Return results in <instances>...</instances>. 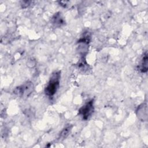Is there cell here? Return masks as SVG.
I'll return each instance as SVG.
<instances>
[{"instance_id":"1","label":"cell","mask_w":148,"mask_h":148,"mask_svg":"<svg viewBox=\"0 0 148 148\" xmlns=\"http://www.w3.org/2000/svg\"><path fill=\"white\" fill-rule=\"evenodd\" d=\"M61 71H57L52 73L50 80L45 88L46 95L49 97L53 96L57 92L60 86Z\"/></svg>"},{"instance_id":"2","label":"cell","mask_w":148,"mask_h":148,"mask_svg":"<svg viewBox=\"0 0 148 148\" xmlns=\"http://www.w3.org/2000/svg\"><path fill=\"white\" fill-rule=\"evenodd\" d=\"M94 110V99H92L86 103L79 109V114L82 117L83 120H86L88 119L93 113Z\"/></svg>"},{"instance_id":"3","label":"cell","mask_w":148,"mask_h":148,"mask_svg":"<svg viewBox=\"0 0 148 148\" xmlns=\"http://www.w3.org/2000/svg\"><path fill=\"white\" fill-rule=\"evenodd\" d=\"M34 89V86L32 82H27L24 84L16 87L13 92L20 97L28 96L31 94Z\"/></svg>"},{"instance_id":"4","label":"cell","mask_w":148,"mask_h":148,"mask_svg":"<svg viewBox=\"0 0 148 148\" xmlns=\"http://www.w3.org/2000/svg\"><path fill=\"white\" fill-rule=\"evenodd\" d=\"M147 105L146 103H142L139 105L136 110V114L140 120L146 121L147 120Z\"/></svg>"},{"instance_id":"5","label":"cell","mask_w":148,"mask_h":148,"mask_svg":"<svg viewBox=\"0 0 148 148\" xmlns=\"http://www.w3.org/2000/svg\"><path fill=\"white\" fill-rule=\"evenodd\" d=\"M139 69L141 72H146L148 69V57L147 51L143 54V57L142 58L140 65L139 66Z\"/></svg>"},{"instance_id":"6","label":"cell","mask_w":148,"mask_h":148,"mask_svg":"<svg viewBox=\"0 0 148 148\" xmlns=\"http://www.w3.org/2000/svg\"><path fill=\"white\" fill-rule=\"evenodd\" d=\"M60 14V13H56L52 18L53 24L56 27H60L64 24V21Z\"/></svg>"},{"instance_id":"7","label":"cell","mask_w":148,"mask_h":148,"mask_svg":"<svg viewBox=\"0 0 148 148\" xmlns=\"http://www.w3.org/2000/svg\"><path fill=\"white\" fill-rule=\"evenodd\" d=\"M72 126V125H67L63 130L61 131V132L60 134V138L62 139H65L70 132L71 128Z\"/></svg>"},{"instance_id":"8","label":"cell","mask_w":148,"mask_h":148,"mask_svg":"<svg viewBox=\"0 0 148 148\" xmlns=\"http://www.w3.org/2000/svg\"><path fill=\"white\" fill-rule=\"evenodd\" d=\"M22 3H21V6H22V8H25L27 6H28L29 5H30V3L31 2V1H22L21 2Z\"/></svg>"}]
</instances>
